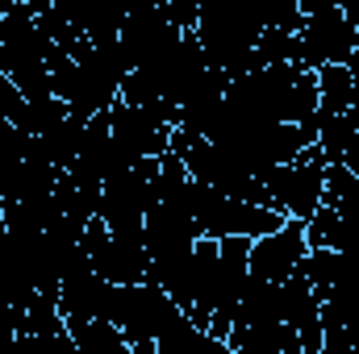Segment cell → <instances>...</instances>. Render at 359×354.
Listing matches in <instances>:
<instances>
[{"label": "cell", "mask_w": 359, "mask_h": 354, "mask_svg": "<svg viewBox=\"0 0 359 354\" xmlns=\"http://www.w3.org/2000/svg\"><path fill=\"white\" fill-rule=\"evenodd\" d=\"M25 113H29L25 96L17 92V84H13V80H4V76H0V121H8V125L25 129Z\"/></svg>", "instance_id": "2"}, {"label": "cell", "mask_w": 359, "mask_h": 354, "mask_svg": "<svg viewBox=\"0 0 359 354\" xmlns=\"http://www.w3.org/2000/svg\"><path fill=\"white\" fill-rule=\"evenodd\" d=\"M309 255V242H305V225L301 221H288L280 234H268L259 242H251V279H264V283H284L297 267L305 263Z\"/></svg>", "instance_id": "1"}]
</instances>
